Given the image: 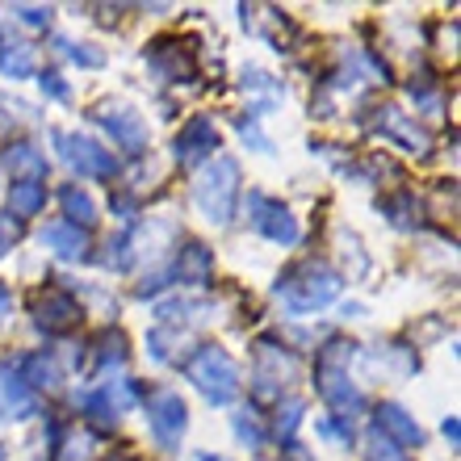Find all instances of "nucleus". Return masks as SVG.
<instances>
[{
  "label": "nucleus",
  "instance_id": "f257e3e1",
  "mask_svg": "<svg viewBox=\"0 0 461 461\" xmlns=\"http://www.w3.org/2000/svg\"><path fill=\"white\" fill-rule=\"evenodd\" d=\"M344 290V277L323 260H306L294 273H285V281H277V298L290 306L294 315H311L319 306L336 303Z\"/></svg>",
  "mask_w": 461,
  "mask_h": 461
},
{
  "label": "nucleus",
  "instance_id": "f03ea898",
  "mask_svg": "<svg viewBox=\"0 0 461 461\" xmlns=\"http://www.w3.org/2000/svg\"><path fill=\"white\" fill-rule=\"evenodd\" d=\"M194 206L214 227H227L235 219V206H240V164L235 159L219 156L202 172V181L194 185Z\"/></svg>",
  "mask_w": 461,
  "mask_h": 461
},
{
  "label": "nucleus",
  "instance_id": "7ed1b4c3",
  "mask_svg": "<svg viewBox=\"0 0 461 461\" xmlns=\"http://www.w3.org/2000/svg\"><path fill=\"white\" fill-rule=\"evenodd\" d=\"M185 377L206 394L210 407H227V402H235V394H240V365L230 361L222 348H214V344L197 348L194 357L185 361Z\"/></svg>",
  "mask_w": 461,
  "mask_h": 461
},
{
  "label": "nucleus",
  "instance_id": "20e7f679",
  "mask_svg": "<svg viewBox=\"0 0 461 461\" xmlns=\"http://www.w3.org/2000/svg\"><path fill=\"white\" fill-rule=\"evenodd\" d=\"M352 348L357 344H344V340H331L328 348L319 352V394L340 411V420H348V411H361L365 407V394L348 382V361H352Z\"/></svg>",
  "mask_w": 461,
  "mask_h": 461
},
{
  "label": "nucleus",
  "instance_id": "39448f33",
  "mask_svg": "<svg viewBox=\"0 0 461 461\" xmlns=\"http://www.w3.org/2000/svg\"><path fill=\"white\" fill-rule=\"evenodd\" d=\"M50 139L59 147V159L72 172H80V176H101V181H110L113 172H118V159H113L110 147H101L97 139H85V134H72V131H50Z\"/></svg>",
  "mask_w": 461,
  "mask_h": 461
},
{
  "label": "nucleus",
  "instance_id": "423d86ee",
  "mask_svg": "<svg viewBox=\"0 0 461 461\" xmlns=\"http://www.w3.org/2000/svg\"><path fill=\"white\" fill-rule=\"evenodd\" d=\"M248 222H252V230H260L268 243H281V248H290V243L303 240V227L294 219V210L273 202L268 194L248 197Z\"/></svg>",
  "mask_w": 461,
  "mask_h": 461
},
{
  "label": "nucleus",
  "instance_id": "0eeeda50",
  "mask_svg": "<svg viewBox=\"0 0 461 461\" xmlns=\"http://www.w3.org/2000/svg\"><path fill=\"white\" fill-rule=\"evenodd\" d=\"M147 424H151V437L164 445V449H176L189 428V407L176 390H156L147 399Z\"/></svg>",
  "mask_w": 461,
  "mask_h": 461
},
{
  "label": "nucleus",
  "instance_id": "6e6552de",
  "mask_svg": "<svg viewBox=\"0 0 461 461\" xmlns=\"http://www.w3.org/2000/svg\"><path fill=\"white\" fill-rule=\"evenodd\" d=\"M214 147H219V126H214V118L197 113V118H189L181 126L176 143H172V156H176L181 168H197L202 159L214 156Z\"/></svg>",
  "mask_w": 461,
  "mask_h": 461
},
{
  "label": "nucleus",
  "instance_id": "1a4fd4ad",
  "mask_svg": "<svg viewBox=\"0 0 461 461\" xmlns=\"http://www.w3.org/2000/svg\"><path fill=\"white\" fill-rule=\"evenodd\" d=\"M93 118H97L101 126L110 131L113 143L126 147V151H134V156H139V151L147 147V122L139 118L134 110H126V105H101Z\"/></svg>",
  "mask_w": 461,
  "mask_h": 461
},
{
  "label": "nucleus",
  "instance_id": "9d476101",
  "mask_svg": "<svg viewBox=\"0 0 461 461\" xmlns=\"http://www.w3.org/2000/svg\"><path fill=\"white\" fill-rule=\"evenodd\" d=\"M377 432L390 437L399 449H415V445L424 440V428L415 424V415H407L399 402H382V407H377Z\"/></svg>",
  "mask_w": 461,
  "mask_h": 461
},
{
  "label": "nucleus",
  "instance_id": "9b49d317",
  "mask_svg": "<svg viewBox=\"0 0 461 461\" xmlns=\"http://www.w3.org/2000/svg\"><path fill=\"white\" fill-rule=\"evenodd\" d=\"M168 277H176L181 285H210V277H214V252L202 248V243H185Z\"/></svg>",
  "mask_w": 461,
  "mask_h": 461
},
{
  "label": "nucleus",
  "instance_id": "f8f14e48",
  "mask_svg": "<svg viewBox=\"0 0 461 461\" xmlns=\"http://www.w3.org/2000/svg\"><path fill=\"white\" fill-rule=\"evenodd\" d=\"M34 319H38V328L42 331H68L76 319H80V306H76L68 294L50 290L47 298H38L34 303Z\"/></svg>",
  "mask_w": 461,
  "mask_h": 461
},
{
  "label": "nucleus",
  "instance_id": "ddd939ff",
  "mask_svg": "<svg viewBox=\"0 0 461 461\" xmlns=\"http://www.w3.org/2000/svg\"><path fill=\"white\" fill-rule=\"evenodd\" d=\"M0 411L9 415V420H30V415L38 411V399H34V390L25 386L22 377L13 374H5L0 377Z\"/></svg>",
  "mask_w": 461,
  "mask_h": 461
},
{
  "label": "nucleus",
  "instance_id": "4468645a",
  "mask_svg": "<svg viewBox=\"0 0 461 461\" xmlns=\"http://www.w3.org/2000/svg\"><path fill=\"white\" fill-rule=\"evenodd\" d=\"M42 248H50L55 256H63V260H80V256L88 252V240L85 230L72 227V222H50V227H42Z\"/></svg>",
  "mask_w": 461,
  "mask_h": 461
},
{
  "label": "nucleus",
  "instance_id": "2eb2a0df",
  "mask_svg": "<svg viewBox=\"0 0 461 461\" xmlns=\"http://www.w3.org/2000/svg\"><path fill=\"white\" fill-rule=\"evenodd\" d=\"M47 206V185L42 181H13L9 189V219H34Z\"/></svg>",
  "mask_w": 461,
  "mask_h": 461
},
{
  "label": "nucleus",
  "instance_id": "dca6fc26",
  "mask_svg": "<svg viewBox=\"0 0 461 461\" xmlns=\"http://www.w3.org/2000/svg\"><path fill=\"white\" fill-rule=\"evenodd\" d=\"M34 50L17 42V38H0V76H9V80H25V76H34Z\"/></svg>",
  "mask_w": 461,
  "mask_h": 461
},
{
  "label": "nucleus",
  "instance_id": "f3484780",
  "mask_svg": "<svg viewBox=\"0 0 461 461\" xmlns=\"http://www.w3.org/2000/svg\"><path fill=\"white\" fill-rule=\"evenodd\" d=\"M382 134H386V139H394V143H402L407 151H424V147H428V134L420 131V126H411V122L402 118L399 110H382Z\"/></svg>",
  "mask_w": 461,
  "mask_h": 461
},
{
  "label": "nucleus",
  "instance_id": "a211bd4d",
  "mask_svg": "<svg viewBox=\"0 0 461 461\" xmlns=\"http://www.w3.org/2000/svg\"><path fill=\"white\" fill-rule=\"evenodd\" d=\"M17 377H22L30 390H55L59 386V369H55V361H47V352L25 357L22 369H17Z\"/></svg>",
  "mask_w": 461,
  "mask_h": 461
},
{
  "label": "nucleus",
  "instance_id": "6ab92c4d",
  "mask_svg": "<svg viewBox=\"0 0 461 461\" xmlns=\"http://www.w3.org/2000/svg\"><path fill=\"white\" fill-rule=\"evenodd\" d=\"M59 206H63V214L72 219V227H93V222H97V202H93L80 185H68V189H63Z\"/></svg>",
  "mask_w": 461,
  "mask_h": 461
},
{
  "label": "nucleus",
  "instance_id": "aec40b11",
  "mask_svg": "<svg viewBox=\"0 0 461 461\" xmlns=\"http://www.w3.org/2000/svg\"><path fill=\"white\" fill-rule=\"evenodd\" d=\"M5 164L13 168V176H17V181H38V176L47 172V159H42V151H38V147H30V143L9 147Z\"/></svg>",
  "mask_w": 461,
  "mask_h": 461
},
{
  "label": "nucleus",
  "instance_id": "412c9836",
  "mask_svg": "<svg viewBox=\"0 0 461 461\" xmlns=\"http://www.w3.org/2000/svg\"><path fill=\"white\" fill-rule=\"evenodd\" d=\"M365 457H369V461H411V457H407V449H399V445H394L390 437H382L377 428L365 437Z\"/></svg>",
  "mask_w": 461,
  "mask_h": 461
},
{
  "label": "nucleus",
  "instance_id": "4be33fe9",
  "mask_svg": "<svg viewBox=\"0 0 461 461\" xmlns=\"http://www.w3.org/2000/svg\"><path fill=\"white\" fill-rule=\"evenodd\" d=\"M85 415L93 420V424H101V428H113V424H118V407L110 402V394H105V390L88 394V399H85Z\"/></svg>",
  "mask_w": 461,
  "mask_h": 461
},
{
  "label": "nucleus",
  "instance_id": "5701e85b",
  "mask_svg": "<svg viewBox=\"0 0 461 461\" xmlns=\"http://www.w3.org/2000/svg\"><path fill=\"white\" fill-rule=\"evenodd\" d=\"M235 437L248 445V449H260V440H265V432H260V424H256L252 411H240L235 415Z\"/></svg>",
  "mask_w": 461,
  "mask_h": 461
},
{
  "label": "nucleus",
  "instance_id": "b1692460",
  "mask_svg": "<svg viewBox=\"0 0 461 461\" xmlns=\"http://www.w3.org/2000/svg\"><path fill=\"white\" fill-rule=\"evenodd\" d=\"M303 411H306L303 399H290V402H285V407H281V415H277V437L290 440V437H294V428L303 424Z\"/></svg>",
  "mask_w": 461,
  "mask_h": 461
},
{
  "label": "nucleus",
  "instance_id": "393cba45",
  "mask_svg": "<svg viewBox=\"0 0 461 461\" xmlns=\"http://www.w3.org/2000/svg\"><path fill=\"white\" fill-rule=\"evenodd\" d=\"M59 47H63V55H68L72 63H80V68H101V63H105V55H101V50L76 47V42H59Z\"/></svg>",
  "mask_w": 461,
  "mask_h": 461
},
{
  "label": "nucleus",
  "instance_id": "a878e982",
  "mask_svg": "<svg viewBox=\"0 0 461 461\" xmlns=\"http://www.w3.org/2000/svg\"><path fill=\"white\" fill-rule=\"evenodd\" d=\"M13 13H17L25 25H34V30L50 25V9H42V5H22V9H13Z\"/></svg>",
  "mask_w": 461,
  "mask_h": 461
},
{
  "label": "nucleus",
  "instance_id": "bb28decb",
  "mask_svg": "<svg viewBox=\"0 0 461 461\" xmlns=\"http://www.w3.org/2000/svg\"><path fill=\"white\" fill-rule=\"evenodd\" d=\"M42 93H47V97H55V101H68V85H63L55 72L42 76Z\"/></svg>",
  "mask_w": 461,
  "mask_h": 461
},
{
  "label": "nucleus",
  "instance_id": "cd10ccee",
  "mask_svg": "<svg viewBox=\"0 0 461 461\" xmlns=\"http://www.w3.org/2000/svg\"><path fill=\"white\" fill-rule=\"evenodd\" d=\"M13 240H17V222H13L9 214H0V256L13 248Z\"/></svg>",
  "mask_w": 461,
  "mask_h": 461
},
{
  "label": "nucleus",
  "instance_id": "c85d7f7f",
  "mask_svg": "<svg viewBox=\"0 0 461 461\" xmlns=\"http://www.w3.org/2000/svg\"><path fill=\"white\" fill-rule=\"evenodd\" d=\"M9 311H13V294L5 290V285H0V319L9 315Z\"/></svg>",
  "mask_w": 461,
  "mask_h": 461
},
{
  "label": "nucleus",
  "instance_id": "c756f323",
  "mask_svg": "<svg viewBox=\"0 0 461 461\" xmlns=\"http://www.w3.org/2000/svg\"><path fill=\"white\" fill-rule=\"evenodd\" d=\"M113 461H131V457H113Z\"/></svg>",
  "mask_w": 461,
  "mask_h": 461
},
{
  "label": "nucleus",
  "instance_id": "7c9ffc66",
  "mask_svg": "<svg viewBox=\"0 0 461 461\" xmlns=\"http://www.w3.org/2000/svg\"><path fill=\"white\" fill-rule=\"evenodd\" d=\"M0 461H5V453H0Z\"/></svg>",
  "mask_w": 461,
  "mask_h": 461
}]
</instances>
